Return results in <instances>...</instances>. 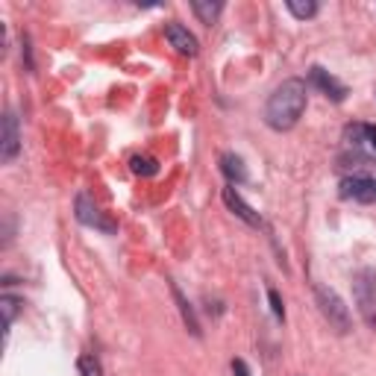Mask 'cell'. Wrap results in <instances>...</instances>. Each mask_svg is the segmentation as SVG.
Wrapping results in <instances>:
<instances>
[{
	"mask_svg": "<svg viewBox=\"0 0 376 376\" xmlns=\"http://www.w3.org/2000/svg\"><path fill=\"white\" fill-rule=\"evenodd\" d=\"M306 103H309V95H306V83L303 80H282L274 92H270L267 103H265V124L277 132H288L297 127V121L303 118L306 112Z\"/></svg>",
	"mask_w": 376,
	"mask_h": 376,
	"instance_id": "6da1fadb",
	"label": "cell"
},
{
	"mask_svg": "<svg viewBox=\"0 0 376 376\" xmlns=\"http://www.w3.org/2000/svg\"><path fill=\"white\" fill-rule=\"evenodd\" d=\"M353 300L362 321L370 329H376V270L373 267H362L353 277Z\"/></svg>",
	"mask_w": 376,
	"mask_h": 376,
	"instance_id": "7a4b0ae2",
	"label": "cell"
},
{
	"mask_svg": "<svg viewBox=\"0 0 376 376\" xmlns=\"http://www.w3.org/2000/svg\"><path fill=\"white\" fill-rule=\"evenodd\" d=\"M314 300H318V309L326 318V323L333 326L338 335H347L350 333V309L344 306L338 291H333L329 285H318V288H314Z\"/></svg>",
	"mask_w": 376,
	"mask_h": 376,
	"instance_id": "3957f363",
	"label": "cell"
},
{
	"mask_svg": "<svg viewBox=\"0 0 376 376\" xmlns=\"http://www.w3.org/2000/svg\"><path fill=\"white\" fill-rule=\"evenodd\" d=\"M338 194L344 200H353V203H376V174L373 171H356V174H347L341 179L338 186Z\"/></svg>",
	"mask_w": 376,
	"mask_h": 376,
	"instance_id": "277c9868",
	"label": "cell"
},
{
	"mask_svg": "<svg viewBox=\"0 0 376 376\" xmlns=\"http://www.w3.org/2000/svg\"><path fill=\"white\" fill-rule=\"evenodd\" d=\"M344 147L358 159H376V127L356 121L344 127Z\"/></svg>",
	"mask_w": 376,
	"mask_h": 376,
	"instance_id": "5b68a950",
	"label": "cell"
},
{
	"mask_svg": "<svg viewBox=\"0 0 376 376\" xmlns=\"http://www.w3.org/2000/svg\"><path fill=\"white\" fill-rule=\"evenodd\" d=\"M74 215H77V221L83 223V227H92V230H100V232H115L118 230V223L100 212L88 191L77 194V200H74Z\"/></svg>",
	"mask_w": 376,
	"mask_h": 376,
	"instance_id": "8992f818",
	"label": "cell"
},
{
	"mask_svg": "<svg viewBox=\"0 0 376 376\" xmlns=\"http://www.w3.org/2000/svg\"><path fill=\"white\" fill-rule=\"evenodd\" d=\"M18 153H21V124H18V115L6 109L4 130H0V162L9 165Z\"/></svg>",
	"mask_w": 376,
	"mask_h": 376,
	"instance_id": "52a82bcc",
	"label": "cell"
},
{
	"mask_svg": "<svg viewBox=\"0 0 376 376\" xmlns=\"http://www.w3.org/2000/svg\"><path fill=\"white\" fill-rule=\"evenodd\" d=\"M309 80H312V85H318L333 103H344V100H347V85L338 83L326 68L312 65V68H309Z\"/></svg>",
	"mask_w": 376,
	"mask_h": 376,
	"instance_id": "ba28073f",
	"label": "cell"
},
{
	"mask_svg": "<svg viewBox=\"0 0 376 376\" xmlns=\"http://www.w3.org/2000/svg\"><path fill=\"white\" fill-rule=\"evenodd\" d=\"M165 39H168V44H171L179 56H197V50H200L197 39H194L188 29L183 24H176V21L165 24Z\"/></svg>",
	"mask_w": 376,
	"mask_h": 376,
	"instance_id": "9c48e42d",
	"label": "cell"
},
{
	"mask_svg": "<svg viewBox=\"0 0 376 376\" xmlns=\"http://www.w3.org/2000/svg\"><path fill=\"white\" fill-rule=\"evenodd\" d=\"M223 203H227V206H230V212H235L238 218L247 223V227H256V230L262 227V215L256 212L250 203H244V197L235 191V186H227V188H223Z\"/></svg>",
	"mask_w": 376,
	"mask_h": 376,
	"instance_id": "30bf717a",
	"label": "cell"
},
{
	"mask_svg": "<svg viewBox=\"0 0 376 376\" xmlns=\"http://www.w3.org/2000/svg\"><path fill=\"white\" fill-rule=\"evenodd\" d=\"M221 174L230 179V186H244L250 179L247 165H244V159L238 153H223L221 156Z\"/></svg>",
	"mask_w": 376,
	"mask_h": 376,
	"instance_id": "8fae6325",
	"label": "cell"
},
{
	"mask_svg": "<svg viewBox=\"0 0 376 376\" xmlns=\"http://www.w3.org/2000/svg\"><path fill=\"white\" fill-rule=\"evenodd\" d=\"M171 294H174V300H176V306H179V314H183V323H186V329L194 335V338H200L203 335V329H200V321H197V314H194V309H191V303L183 297V291H179V285L176 282H171Z\"/></svg>",
	"mask_w": 376,
	"mask_h": 376,
	"instance_id": "7c38bea8",
	"label": "cell"
},
{
	"mask_svg": "<svg viewBox=\"0 0 376 376\" xmlns=\"http://www.w3.org/2000/svg\"><path fill=\"white\" fill-rule=\"evenodd\" d=\"M191 12L197 15V18H200L206 27H212V24L218 21V15L223 12V4H218V0H215V4H212V0H194Z\"/></svg>",
	"mask_w": 376,
	"mask_h": 376,
	"instance_id": "4fadbf2b",
	"label": "cell"
},
{
	"mask_svg": "<svg viewBox=\"0 0 376 376\" xmlns=\"http://www.w3.org/2000/svg\"><path fill=\"white\" fill-rule=\"evenodd\" d=\"M21 306H24V300L12 297V294H4V297H0V312H4V333H6V335H9L12 321H15V314L21 312Z\"/></svg>",
	"mask_w": 376,
	"mask_h": 376,
	"instance_id": "5bb4252c",
	"label": "cell"
},
{
	"mask_svg": "<svg viewBox=\"0 0 376 376\" xmlns=\"http://www.w3.org/2000/svg\"><path fill=\"white\" fill-rule=\"evenodd\" d=\"M285 9H288L297 21H309V18H314V15H318L321 6L314 4V0H306V4H303V0H285Z\"/></svg>",
	"mask_w": 376,
	"mask_h": 376,
	"instance_id": "9a60e30c",
	"label": "cell"
},
{
	"mask_svg": "<svg viewBox=\"0 0 376 376\" xmlns=\"http://www.w3.org/2000/svg\"><path fill=\"white\" fill-rule=\"evenodd\" d=\"M130 168H132V174H139V176H156L159 174V162L153 156H132Z\"/></svg>",
	"mask_w": 376,
	"mask_h": 376,
	"instance_id": "2e32d148",
	"label": "cell"
},
{
	"mask_svg": "<svg viewBox=\"0 0 376 376\" xmlns=\"http://www.w3.org/2000/svg\"><path fill=\"white\" fill-rule=\"evenodd\" d=\"M77 370H80V376H103V368L95 356H80Z\"/></svg>",
	"mask_w": 376,
	"mask_h": 376,
	"instance_id": "e0dca14e",
	"label": "cell"
},
{
	"mask_svg": "<svg viewBox=\"0 0 376 376\" xmlns=\"http://www.w3.org/2000/svg\"><path fill=\"white\" fill-rule=\"evenodd\" d=\"M267 300H270V312H274L277 321H285V306H282V297L277 288H267Z\"/></svg>",
	"mask_w": 376,
	"mask_h": 376,
	"instance_id": "ac0fdd59",
	"label": "cell"
},
{
	"mask_svg": "<svg viewBox=\"0 0 376 376\" xmlns=\"http://www.w3.org/2000/svg\"><path fill=\"white\" fill-rule=\"evenodd\" d=\"M232 373L235 376H250V368L244 365V358H232Z\"/></svg>",
	"mask_w": 376,
	"mask_h": 376,
	"instance_id": "d6986e66",
	"label": "cell"
}]
</instances>
